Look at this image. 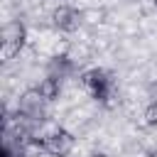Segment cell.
<instances>
[{"mask_svg": "<svg viewBox=\"0 0 157 157\" xmlns=\"http://www.w3.org/2000/svg\"><path fill=\"white\" fill-rule=\"evenodd\" d=\"M86 91L91 93V98L96 101H108L115 91V83H113V76L105 71V69H91L81 76Z\"/></svg>", "mask_w": 157, "mask_h": 157, "instance_id": "cell-1", "label": "cell"}, {"mask_svg": "<svg viewBox=\"0 0 157 157\" xmlns=\"http://www.w3.org/2000/svg\"><path fill=\"white\" fill-rule=\"evenodd\" d=\"M42 147L52 157H66L74 150V135L64 128H54L42 137Z\"/></svg>", "mask_w": 157, "mask_h": 157, "instance_id": "cell-2", "label": "cell"}, {"mask_svg": "<svg viewBox=\"0 0 157 157\" xmlns=\"http://www.w3.org/2000/svg\"><path fill=\"white\" fill-rule=\"evenodd\" d=\"M52 25L59 32H76L81 27V12L74 5H56L52 10Z\"/></svg>", "mask_w": 157, "mask_h": 157, "instance_id": "cell-3", "label": "cell"}, {"mask_svg": "<svg viewBox=\"0 0 157 157\" xmlns=\"http://www.w3.org/2000/svg\"><path fill=\"white\" fill-rule=\"evenodd\" d=\"M25 39H27V29H25V25L12 22V25L5 29V39H2V56H5V59L17 56V54L22 52V47H25Z\"/></svg>", "mask_w": 157, "mask_h": 157, "instance_id": "cell-4", "label": "cell"}, {"mask_svg": "<svg viewBox=\"0 0 157 157\" xmlns=\"http://www.w3.org/2000/svg\"><path fill=\"white\" fill-rule=\"evenodd\" d=\"M44 105H47V101L39 96L37 88L25 91L22 98H20V113H22V118H29V120H42Z\"/></svg>", "mask_w": 157, "mask_h": 157, "instance_id": "cell-5", "label": "cell"}, {"mask_svg": "<svg viewBox=\"0 0 157 157\" xmlns=\"http://www.w3.org/2000/svg\"><path fill=\"white\" fill-rule=\"evenodd\" d=\"M37 91H39V96H42L47 103H52V101H56V98H59V93H61V83H59V78H56V76H47V78H42V81H39Z\"/></svg>", "mask_w": 157, "mask_h": 157, "instance_id": "cell-6", "label": "cell"}, {"mask_svg": "<svg viewBox=\"0 0 157 157\" xmlns=\"http://www.w3.org/2000/svg\"><path fill=\"white\" fill-rule=\"evenodd\" d=\"M142 120H145V125H147V128H157V101H152V103L145 108Z\"/></svg>", "mask_w": 157, "mask_h": 157, "instance_id": "cell-7", "label": "cell"}, {"mask_svg": "<svg viewBox=\"0 0 157 157\" xmlns=\"http://www.w3.org/2000/svg\"><path fill=\"white\" fill-rule=\"evenodd\" d=\"M91 157H110V155H105V152H93Z\"/></svg>", "mask_w": 157, "mask_h": 157, "instance_id": "cell-8", "label": "cell"}, {"mask_svg": "<svg viewBox=\"0 0 157 157\" xmlns=\"http://www.w3.org/2000/svg\"><path fill=\"white\" fill-rule=\"evenodd\" d=\"M145 157H157V150H150V152H147Z\"/></svg>", "mask_w": 157, "mask_h": 157, "instance_id": "cell-9", "label": "cell"}, {"mask_svg": "<svg viewBox=\"0 0 157 157\" xmlns=\"http://www.w3.org/2000/svg\"><path fill=\"white\" fill-rule=\"evenodd\" d=\"M152 5H155V7H157V0H152Z\"/></svg>", "mask_w": 157, "mask_h": 157, "instance_id": "cell-10", "label": "cell"}]
</instances>
